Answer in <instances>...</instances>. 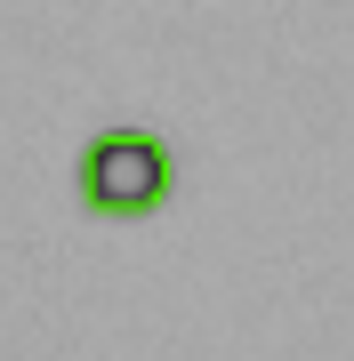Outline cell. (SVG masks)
I'll return each instance as SVG.
<instances>
[{
    "label": "cell",
    "instance_id": "obj_1",
    "mask_svg": "<svg viewBox=\"0 0 354 361\" xmlns=\"http://www.w3.org/2000/svg\"><path fill=\"white\" fill-rule=\"evenodd\" d=\"M170 185H177V161H170V145L153 129H97L81 145V161H73L81 209H89V217H113V225L153 217V209L170 201Z\"/></svg>",
    "mask_w": 354,
    "mask_h": 361
}]
</instances>
